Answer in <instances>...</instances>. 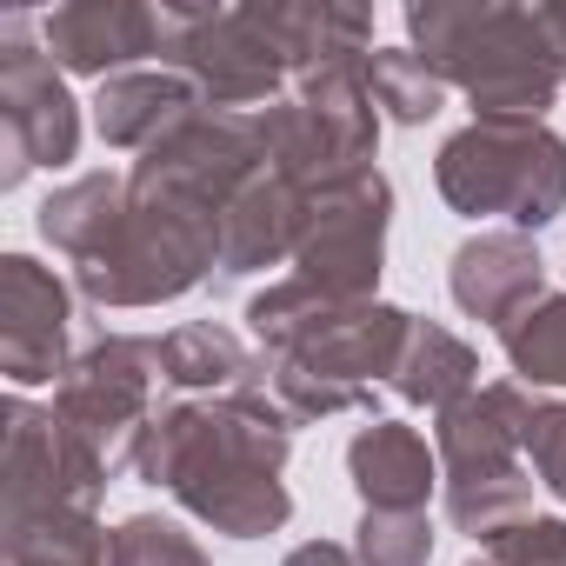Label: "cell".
Listing matches in <instances>:
<instances>
[{
  "mask_svg": "<svg viewBox=\"0 0 566 566\" xmlns=\"http://www.w3.org/2000/svg\"><path fill=\"white\" fill-rule=\"evenodd\" d=\"M539 28H546V41H553V54H559V74H566V0H546V8H539Z\"/></svg>",
  "mask_w": 566,
  "mask_h": 566,
  "instance_id": "d6a6232c",
  "label": "cell"
},
{
  "mask_svg": "<svg viewBox=\"0 0 566 566\" xmlns=\"http://www.w3.org/2000/svg\"><path fill=\"white\" fill-rule=\"evenodd\" d=\"M127 220V174H74V180H61L48 200H41V213H34V227H41V240L67 260V266H81V260H94L107 240H114V227Z\"/></svg>",
  "mask_w": 566,
  "mask_h": 566,
  "instance_id": "7402d4cb",
  "label": "cell"
},
{
  "mask_svg": "<svg viewBox=\"0 0 566 566\" xmlns=\"http://www.w3.org/2000/svg\"><path fill=\"white\" fill-rule=\"evenodd\" d=\"M81 160V101L41 41V14H0V193Z\"/></svg>",
  "mask_w": 566,
  "mask_h": 566,
  "instance_id": "52a82bcc",
  "label": "cell"
},
{
  "mask_svg": "<svg viewBox=\"0 0 566 566\" xmlns=\"http://www.w3.org/2000/svg\"><path fill=\"white\" fill-rule=\"evenodd\" d=\"M41 41L61 74L114 81L160 61V8H147V0H67V8L41 14Z\"/></svg>",
  "mask_w": 566,
  "mask_h": 566,
  "instance_id": "9a60e30c",
  "label": "cell"
},
{
  "mask_svg": "<svg viewBox=\"0 0 566 566\" xmlns=\"http://www.w3.org/2000/svg\"><path fill=\"white\" fill-rule=\"evenodd\" d=\"M200 107L207 101H200V87L187 74H174V67H134V74L101 81V94H94V134L114 154H147L180 120H193Z\"/></svg>",
  "mask_w": 566,
  "mask_h": 566,
  "instance_id": "ffe728a7",
  "label": "cell"
},
{
  "mask_svg": "<svg viewBox=\"0 0 566 566\" xmlns=\"http://www.w3.org/2000/svg\"><path fill=\"white\" fill-rule=\"evenodd\" d=\"M74 367V287L34 253H0V374L28 387H61Z\"/></svg>",
  "mask_w": 566,
  "mask_h": 566,
  "instance_id": "4fadbf2b",
  "label": "cell"
},
{
  "mask_svg": "<svg viewBox=\"0 0 566 566\" xmlns=\"http://www.w3.org/2000/svg\"><path fill=\"white\" fill-rule=\"evenodd\" d=\"M253 174H266L260 114L200 107L193 120H180L160 147H147L127 167V187L134 193H167V200H187V207H207V213H227V200Z\"/></svg>",
  "mask_w": 566,
  "mask_h": 566,
  "instance_id": "8fae6325",
  "label": "cell"
},
{
  "mask_svg": "<svg viewBox=\"0 0 566 566\" xmlns=\"http://www.w3.org/2000/svg\"><path fill=\"white\" fill-rule=\"evenodd\" d=\"M74 294L101 314H134V307H167L193 287H213L220 273V213L167 200V193H134L127 187V220L114 240L67 266Z\"/></svg>",
  "mask_w": 566,
  "mask_h": 566,
  "instance_id": "5b68a950",
  "label": "cell"
},
{
  "mask_svg": "<svg viewBox=\"0 0 566 566\" xmlns=\"http://www.w3.org/2000/svg\"><path fill=\"white\" fill-rule=\"evenodd\" d=\"M160 67L187 74L207 107L220 114H260L273 101H287L294 74L260 34L253 8H160Z\"/></svg>",
  "mask_w": 566,
  "mask_h": 566,
  "instance_id": "ba28073f",
  "label": "cell"
},
{
  "mask_svg": "<svg viewBox=\"0 0 566 566\" xmlns=\"http://www.w3.org/2000/svg\"><path fill=\"white\" fill-rule=\"evenodd\" d=\"M8 566H114V533L87 506L8 520Z\"/></svg>",
  "mask_w": 566,
  "mask_h": 566,
  "instance_id": "cb8c5ba5",
  "label": "cell"
},
{
  "mask_svg": "<svg viewBox=\"0 0 566 566\" xmlns=\"http://www.w3.org/2000/svg\"><path fill=\"white\" fill-rule=\"evenodd\" d=\"M247 334L266 360V394L294 427L334 413H374V394L394 380L413 314L394 301H334L301 273L273 280L247 301Z\"/></svg>",
  "mask_w": 566,
  "mask_h": 566,
  "instance_id": "7a4b0ae2",
  "label": "cell"
},
{
  "mask_svg": "<svg viewBox=\"0 0 566 566\" xmlns=\"http://www.w3.org/2000/svg\"><path fill=\"white\" fill-rule=\"evenodd\" d=\"M247 8L294 81H307L321 67H360L374 54L367 8H340V0H247Z\"/></svg>",
  "mask_w": 566,
  "mask_h": 566,
  "instance_id": "d6986e66",
  "label": "cell"
},
{
  "mask_svg": "<svg viewBox=\"0 0 566 566\" xmlns=\"http://www.w3.org/2000/svg\"><path fill=\"white\" fill-rule=\"evenodd\" d=\"M294 420L266 387L213 394V400H167L134 453V473L180 500L200 526L227 539H266L294 520L287 493Z\"/></svg>",
  "mask_w": 566,
  "mask_h": 566,
  "instance_id": "6da1fadb",
  "label": "cell"
},
{
  "mask_svg": "<svg viewBox=\"0 0 566 566\" xmlns=\"http://www.w3.org/2000/svg\"><path fill=\"white\" fill-rule=\"evenodd\" d=\"M260 140H266V167L301 187L374 167L380 160V107L367 94V61L321 67V74L294 81L287 101L260 107Z\"/></svg>",
  "mask_w": 566,
  "mask_h": 566,
  "instance_id": "8992f818",
  "label": "cell"
},
{
  "mask_svg": "<svg viewBox=\"0 0 566 566\" xmlns=\"http://www.w3.org/2000/svg\"><path fill=\"white\" fill-rule=\"evenodd\" d=\"M160 387V334H101L74 354L67 380L54 387V413L74 433H87L114 473H134L140 433L167 407Z\"/></svg>",
  "mask_w": 566,
  "mask_h": 566,
  "instance_id": "30bf717a",
  "label": "cell"
},
{
  "mask_svg": "<svg viewBox=\"0 0 566 566\" xmlns=\"http://www.w3.org/2000/svg\"><path fill=\"white\" fill-rule=\"evenodd\" d=\"M433 520L427 513H360L354 553L360 566H427L433 559Z\"/></svg>",
  "mask_w": 566,
  "mask_h": 566,
  "instance_id": "f1b7e54d",
  "label": "cell"
},
{
  "mask_svg": "<svg viewBox=\"0 0 566 566\" xmlns=\"http://www.w3.org/2000/svg\"><path fill=\"white\" fill-rule=\"evenodd\" d=\"M526 467L553 500H566V400H539L526 427Z\"/></svg>",
  "mask_w": 566,
  "mask_h": 566,
  "instance_id": "4dcf8cb0",
  "label": "cell"
},
{
  "mask_svg": "<svg viewBox=\"0 0 566 566\" xmlns=\"http://www.w3.org/2000/svg\"><path fill=\"white\" fill-rule=\"evenodd\" d=\"M533 486H539L533 467L526 473H493V480H447V520H453V533L493 546L506 526L533 520Z\"/></svg>",
  "mask_w": 566,
  "mask_h": 566,
  "instance_id": "4316f807",
  "label": "cell"
},
{
  "mask_svg": "<svg viewBox=\"0 0 566 566\" xmlns=\"http://www.w3.org/2000/svg\"><path fill=\"white\" fill-rule=\"evenodd\" d=\"M160 380L180 400H213V394L266 387V360L227 321H180L160 334Z\"/></svg>",
  "mask_w": 566,
  "mask_h": 566,
  "instance_id": "44dd1931",
  "label": "cell"
},
{
  "mask_svg": "<svg viewBox=\"0 0 566 566\" xmlns=\"http://www.w3.org/2000/svg\"><path fill=\"white\" fill-rule=\"evenodd\" d=\"M447 294L467 321L506 334L526 307L546 301V260L533 247V233H513V227H480L453 247L447 260Z\"/></svg>",
  "mask_w": 566,
  "mask_h": 566,
  "instance_id": "2e32d148",
  "label": "cell"
},
{
  "mask_svg": "<svg viewBox=\"0 0 566 566\" xmlns=\"http://www.w3.org/2000/svg\"><path fill=\"white\" fill-rule=\"evenodd\" d=\"M301 227H307V187L287 180V174H253L227 213H220V273H213V294L233 287L247 273H266L280 260H294L301 247Z\"/></svg>",
  "mask_w": 566,
  "mask_h": 566,
  "instance_id": "e0dca14e",
  "label": "cell"
},
{
  "mask_svg": "<svg viewBox=\"0 0 566 566\" xmlns=\"http://www.w3.org/2000/svg\"><path fill=\"white\" fill-rule=\"evenodd\" d=\"M473 387H480V354H473V340H460L453 327L413 314V334H407V347H400V367H394L387 394L407 400V407L447 413V407L467 400Z\"/></svg>",
  "mask_w": 566,
  "mask_h": 566,
  "instance_id": "603a6c76",
  "label": "cell"
},
{
  "mask_svg": "<svg viewBox=\"0 0 566 566\" xmlns=\"http://www.w3.org/2000/svg\"><path fill=\"white\" fill-rule=\"evenodd\" d=\"M407 48L473 101V120H546L566 87L539 8L513 0H407Z\"/></svg>",
  "mask_w": 566,
  "mask_h": 566,
  "instance_id": "3957f363",
  "label": "cell"
},
{
  "mask_svg": "<svg viewBox=\"0 0 566 566\" xmlns=\"http://www.w3.org/2000/svg\"><path fill=\"white\" fill-rule=\"evenodd\" d=\"M114 566H213V553L167 513H127L114 526Z\"/></svg>",
  "mask_w": 566,
  "mask_h": 566,
  "instance_id": "83f0119b",
  "label": "cell"
},
{
  "mask_svg": "<svg viewBox=\"0 0 566 566\" xmlns=\"http://www.w3.org/2000/svg\"><path fill=\"white\" fill-rule=\"evenodd\" d=\"M280 566H360V553H354V546H340V539H301Z\"/></svg>",
  "mask_w": 566,
  "mask_h": 566,
  "instance_id": "1f68e13d",
  "label": "cell"
},
{
  "mask_svg": "<svg viewBox=\"0 0 566 566\" xmlns=\"http://www.w3.org/2000/svg\"><path fill=\"white\" fill-rule=\"evenodd\" d=\"M500 347H506V367H513L520 387L566 394V294H546L539 307H526L500 334Z\"/></svg>",
  "mask_w": 566,
  "mask_h": 566,
  "instance_id": "484cf974",
  "label": "cell"
},
{
  "mask_svg": "<svg viewBox=\"0 0 566 566\" xmlns=\"http://www.w3.org/2000/svg\"><path fill=\"white\" fill-rule=\"evenodd\" d=\"M347 480L360 493V513H427L440 486V453L427 447L420 427L374 413L347 440Z\"/></svg>",
  "mask_w": 566,
  "mask_h": 566,
  "instance_id": "ac0fdd59",
  "label": "cell"
},
{
  "mask_svg": "<svg viewBox=\"0 0 566 566\" xmlns=\"http://www.w3.org/2000/svg\"><path fill=\"white\" fill-rule=\"evenodd\" d=\"M433 187L460 220L539 233L566 213V134L546 120H467L440 140Z\"/></svg>",
  "mask_w": 566,
  "mask_h": 566,
  "instance_id": "277c9868",
  "label": "cell"
},
{
  "mask_svg": "<svg viewBox=\"0 0 566 566\" xmlns=\"http://www.w3.org/2000/svg\"><path fill=\"white\" fill-rule=\"evenodd\" d=\"M387 233H394V180L380 167L321 180L307 187V227L294 247V273L334 301H380Z\"/></svg>",
  "mask_w": 566,
  "mask_h": 566,
  "instance_id": "9c48e42d",
  "label": "cell"
},
{
  "mask_svg": "<svg viewBox=\"0 0 566 566\" xmlns=\"http://www.w3.org/2000/svg\"><path fill=\"white\" fill-rule=\"evenodd\" d=\"M367 94H374L380 120H394V127H427V120L447 107L453 87H447L413 48H374V54H367Z\"/></svg>",
  "mask_w": 566,
  "mask_h": 566,
  "instance_id": "d4e9b609",
  "label": "cell"
},
{
  "mask_svg": "<svg viewBox=\"0 0 566 566\" xmlns=\"http://www.w3.org/2000/svg\"><path fill=\"white\" fill-rule=\"evenodd\" d=\"M120 473L101 460L87 433H74L54 407L14 394L8 400V520L54 513V506H87L101 513L107 486Z\"/></svg>",
  "mask_w": 566,
  "mask_h": 566,
  "instance_id": "7c38bea8",
  "label": "cell"
},
{
  "mask_svg": "<svg viewBox=\"0 0 566 566\" xmlns=\"http://www.w3.org/2000/svg\"><path fill=\"white\" fill-rule=\"evenodd\" d=\"M467 566H566V520L559 513H533V520L506 526L493 546H480Z\"/></svg>",
  "mask_w": 566,
  "mask_h": 566,
  "instance_id": "f546056e",
  "label": "cell"
},
{
  "mask_svg": "<svg viewBox=\"0 0 566 566\" xmlns=\"http://www.w3.org/2000/svg\"><path fill=\"white\" fill-rule=\"evenodd\" d=\"M539 413V394L520 380H486L447 413H433V453H440V486L447 480H493V473H526V427Z\"/></svg>",
  "mask_w": 566,
  "mask_h": 566,
  "instance_id": "5bb4252c",
  "label": "cell"
}]
</instances>
